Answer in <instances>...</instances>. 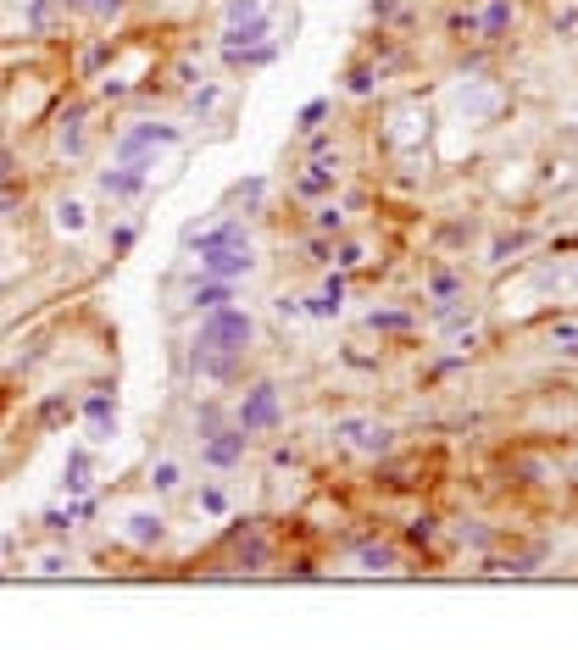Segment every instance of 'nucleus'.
<instances>
[{
  "label": "nucleus",
  "mask_w": 578,
  "mask_h": 650,
  "mask_svg": "<svg viewBox=\"0 0 578 650\" xmlns=\"http://www.w3.org/2000/svg\"><path fill=\"white\" fill-rule=\"evenodd\" d=\"M256 334V322L250 311H234V306H217L201 317V329H195V350L201 356H239Z\"/></svg>",
  "instance_id": "nucleus-1"
},
{
  "label": "nucleus",
  "mask_w": 578,
  "mask_h": 650,
  "mask_svg": "<svg viewBox=\"0 0 578 650\" xmlns=\"http://www.w3.org/2000/svg\"><path fill=\"white\" fill-rule=\"evenodd\" d=\"M239 429H245V434L278 429V389H273V384H256L250 395L239 401Z\"/></svg>",
  "instance_id": "nucleus-2"
},
{
  "label": "nucleus",
  "mask_w": 578,
  "mask_h": 650,
  "mask_svg": "<svg viewBox=\"0 0 578 650\" xmlns=\"http://www.w3.org/2000/svg\"><path fill=\"white\" fill-rule=\"evenodd\" d=\"M256 267V256H250V245H217V250H201V273L206 278H245Z\"/></svg>",
  "instance_id": "nucleus-3"
},
{
  "label": "nucleus",
  "mask_w": 578,
  "mask_h": 650,
  "mask_svg": "<svg viewBox=\"0 0 578 650\" xmlns=\"http://www.w3.org/2000/svg\"><path fill=\"white\" fill-rule=\"evenodd\" d=\"M150 145H178V128H156V122H145V128H134V134H122L117 140V161H122V167H134V161H140V150H150Z\"/></svg>",
  "instance_id": "nucleus-4"
},
{
  "label": "nucleus",
  "mask_w": 578,
  "mask_h": 650,
  "mask_svg": "<svg viewBox=\"0 0 578 650\" xmlns=\"http://www.w3.org/2000/svg\"><path fill=\"white\" fill-rule=\"evenodd\" d=\"M122 539L140 545V550H156V545L167 539V517L162 511H128L122 517Z\"/></svg>",
  "instance_id": "nucleus-5"
},
{
  "label": "nucleus",
  "mask_w": 578,
  "mask_h": 650,
  "mask_svg": "<svg viewBox=\"0 0 578 650\" xmlns=\"http://www.w3.org/2000/svg\"><path fill=\"white\" fill-rule=\"evenodd\" d=\"M334 434H339L345 445L367 450V456H378V450H390V429H384V422H367V417H345Z\"/></svg>",
  "instance_id": "nucleus-6"
},
{
  "label": "nucleus",
  "mask_w": 578,
  "mask_h": 650,
  "mask_svg": "<svg viewBox=\"0 0 578 650\" xmlns=\"http://www.w3.org/2000/svg\"><path fill=\"white\" fill-rule=\"evenodd\" d=\"M245 429H217V434H206V450H201V456L212 462V467H234L239 456H245Z\"/></svg>",
  "instance_id": "nucleus-7"
},
{
  "label": "nucleus",
  "mask_w": 578,
  "mask_h": 650,
  "mask_svg": "<svg viewBox=\"0 0 578 650\" xmlns=\"http://www.w3.org/2000/svg\"><path fill=\"white\" fill-rule=\"evenodd\" d=\"M84 417H89V422H95V434H89V439H95V445H106V439H112V434H117V401H112V395H106V389H95V395H89V401H84Z\"/></svg>",
  "instance_id": "nucleus-8"
},
{
  "label": "nucleus",
  "mask_w": 578,
  "mask_h": 650,
  "mask_svg": "<svg viewBox=\"0 0 578 650\" xmlns=\"http://www.w3.org/2000/svg\"><path fill=\"white\" fill-rule=\"evenodd\" d=\"M229 301H234L229 278H206V284L189 289V306H195V311H217V306H229Z\"/></svg>",
  "instance_id": "nucleus-9"
},
{
  "label": "nucleus",
  "mask_w": 578,
  "mask_h": 650,
  "mask_svg": "<svg viewBox=\"0 0 578 650\" xmlns=\"http://www.w3.org/2000/svg\"><path fill=\"white\" fill-rule=\"evenodd\" d=\"M262 34H267V17H245V23H234V28H229V56H239L245 45H256Z\"/></svg>",
  "instance_id": "nucleus-10"
},
{
  "label": "nucleus",
  "mask_w": 578,
  "mask_h": 650,
  "mask_svg": "<svg viewBox=\"0 0 578 650\" xmlns=\"http://www.w3.org/2000/svg\"><path fill=\"white\" fill-rule=\"evenodd\" d=\"M140 184H145V178H140L134 167H106V173H101V189H106V194H140Z\"/></svg>",
  "instance_id": "nucleus-11"
},
{
  "label": "nucleus",
  "mask_w": 578,
  "mask_h": 650,
  "mask_svg": "<svg viewBox=\"0 0 578 650\" xmlns=\"http://www.w3.org/2000/svg\"><path fill=\"white\" fill-rule=\"evenodd\" d=\"M217 245H250L245 222H222V229H212V234L201 239V250H217Z\"/></svg>",
  "instance_id": "nucleus-12"
},
{
  "label": "nucleus",
  "mask_w": 578,
  "mask_h": 650,
  "mask_svg": "<svg viewBox=\"0 0 578 650\" xmlns=\"http://www.w3.org/2000/svg\"><path fill=\"white\" fill-rule=\"evenodd\" d=\"M178 483H184V467H178V462H156V467H150V490H156V495L178 490Z\"/></svg>",
  "instance_id": "nucleus-13"
},
{
  "label": "nucleus",
  "mask_w": 578,
  "mask_h": 650,
  "mask_svg": "<svg viewBox=\"0 0 578 650\" xmlns=\"http://www.w3.org/2000/svg\"><path fill=\"white\" fill-rule=\"evenodd\" d=\"M56 229L61 234H84V206L78 201H56Z\"/></svg>",
  "instance_id": "nucleus-14"
},
{
  "label": "nucleus",
  "mask_w": 578,
  "mask_h": 650,
  "mask_svg": "<svg viewBox=\"0 0 578 650\" xmlns=\"http://www.w3.org/2000/svg\"><path fill=\"white\" fill-rule=\"evenodd\" d=\"M84 483H89V456H84V450H78V456L68 462V478H61V495H78Z\"/></svg>",
  "instance_id": "nucleus-15"
},
{
  "label": "nucleus",
  "mask_w": 578,
  "mask_h": 650,
  "mask_svg": "<svg viewBox=\"0 0 578 650\" xmlns=\"http://www.w3.org/2000/svg\"><path fill=\"white\" fill-rule=\"evenodd\" d=\"M362 567H373V573L395 567V550H384V545H367V550H362Z\"/></svg>",
  "instance_id": "nucleus-16"
},
{
  "label": "nucleus",
  "mask_w": 578,
  "mask_h": 650,
  "mask_svg": "<svg viewBox=\"0 0 578 650\" xmlns=\"http://www.w3.org/2000/svg\"><path fill=\"white\" fill-rule=\"evenodd\" d=\"M201 511H212V517H222V511H229V495H222V490H217V483H206V490H201Z\"/></svg>",
  "instance_id": "nucleus-17"
},
{
  "label": "nucleus",
  "mask_w": 578,
  "mask_h": 650,
  "mask_svg": "<svg viewBox=\"0 0 578 650\" xmlns=\"http://www.w3.org/2000/svg\"><path fill=\"white\" fill-rule=\"evenodd\" d=\"M245 17H262V0H229V23H245Z\"/></svg>",
  "instance_id": "nucleus-18"
},
{
  "label": "nucleus",
  "mask_w": 578,
  "mask_h": 650,
  "mask_svg": "<svg viewBox=\"0 0 578 650\" xmlns=\"http://www.w3.org/2000/svg\"><path fill=\"white\" fill-rule=\"evenodd\" d=\"M217 95H222V89H217V84H206V89L195 95V101H189V112H201V117H206V112L217 106Z\"/></svg>",
  "instance_id": "nucleus-19"
},
{
  "label": "nucleus",
  "mask_w": 578,
  "mask_h": 650,
  "mask_svg": "<svg viewBox=\"0 0 578 650\" xmlns=\"http://www.w3.org/2000/svg\"><path fill=\"white\" fill-rule=\"evenodd\" d=\"M506 17H511V6H501V0H495V6L484 12V28H490V34H501V28H506Z\"/></svg>",
  "instance_id": "nucleus-20"
},
{
  "label": "nucleus",
  "mask_w": 578,
  "mask_h": 650,
  "mask_svg": "<svg viewBox=\"0 0 578 650\" xmlns=\"http://www.w3.org/2000/svg\"><path fill=\"white\" fill-rule=\"evenodd\" d=\"M45 528H50V534H61V528H73V506H68V511H61V506H56V511H45Z\"/></svg>",
  "instance_id": "nucleus-21"
},
{
  "label": "nucleus",
  "mask_w": 578,
  "mask_h": 650,
  "mask_svg": "<svg viewBox=\"0 0 578 650\" xmlns=\"http://www.w3.org/2000/svg\"><path fill=\"white\" fill-rule=\"evenodd\" d=\"M339 222H345V217H339L334 206H323V212H317V229H323V234H339Z\"/></svg>",
  "instance_id": "nucleus-22"
},
{
  "label": "nucleus",
  "mask_w": 578,
  "mask_h": 650,
  "mask_svg": "<svg viewBox=\"0 0 578 650\" xmlns=\"http://www.w3.org/2000/svg\"><path fill=\"white\" fill-rule=\"evenodd\" d=\"M323 112H329V106H323V101H312V106H306V112H301V128H317V122H323Z\"/></svg>",
  "instance_id": "nucleus-23"
},
{
  "label": "nucleus",
  "mask_w": 578,
  "mask_h": 650,
  "mask_svg": "<svg viewBox=\"0 0 578 650\" xmlns=\"http://www.w3.org/2000/svg\"><path fill=\"white\" fill-rule=\"evenodd\" d=\"M68 567H73L68 556H45V562H40V573H68Z\"/></svg>",
  "instance_id": "nucleus-24"
},
{
  "label": "nucleus",
  "mask_w": 578,
  "mask_h": 650,
  "mask_svg": "<svg viewBox=\"0 0 578 650\" xmlns=\"http://www.w3.org/2000/svg\"><path fill=\"white\" fill-rule=\"evenodd\" d=\"M6 173H12V161H6V156H0V178H6Z\"/></svg>",
  "instance_id": "nucleus-25"
},
{
  "label": "nucleus",
  "mask_w": 578,
  "mask_h": 650,
  "mask_svg": "<svg viewBox=\"0 0 578 650\" xmlns=\"http://www.w3.org/2000/svg\"><path fill=\"white\" fill-rule=\"evenodd\" d=\"M573 284H578V278H573Z\"/></svg>",
  "instance_id": "nucleus-26"
}]
</instances>
